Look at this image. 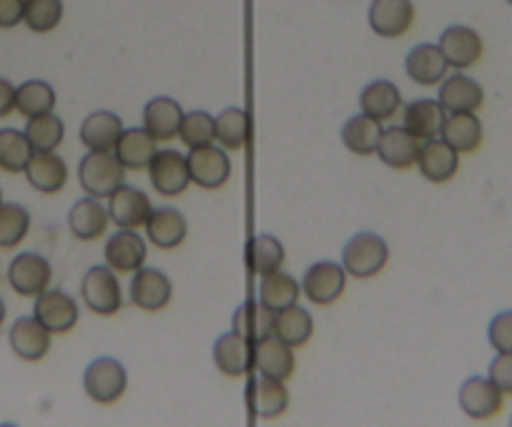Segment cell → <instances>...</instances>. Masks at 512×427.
<instances>
[{
    "label": "cell",
    "mask_w": 512,
    "mask_h": 427,
    "mask_svg": "<svg viewBox=\"0 0 512 427\" xmlns=\"http://www.w3.org/2000/svg\"><path fill=\"white\" fill-rule=\"evenodd\" d=\"M457 402H460V410L465 412L470 420L487 422L492 417H497L505 407V395L497 390L495 382L490 377H467L460 387V395H457Z\"/></svg>",
    "instance_id": "obj_6"
},
{
    "label": "cell",
    "mask_w": 512,
    "mask_h": 427,
    "mask_svg": "<svg viewBox=\"0 0 512 427\" xmlns=\"http://www.w3.org/2000/svg\"><path fill=\"white\" fill-rule=\"evenodd\" d=\"M347 289V269L337 262H317L304 272L302 294L317 307H329Z\"/></svg>",
    "instance_id": "obj_7"
},
{
    "label": "cell",
    "mask_w": 512,
    "mask_h": 427,
    "mask_svg": "<svg viewBox=\"0 0 512 427\" xmlns=\"http://www.w3.org/2000/svg\"><path fill=\"white\" fill-rule=\"evenodd\" d=\"M369 28L379 38H402L415 26V3L412 0H372Z\"/></svg>",
    "instance_id": "obj_13"
},
{
    "label": "cell",
    "mask_w": 512,
    "mask_h": 427,
    "mask_svg": "<svg viewBox=\"0 0 512 427\" xmlns=\"http://www.w3.org/2000/svg\"><path fill=\"white\" fill-rule=\"evenodd\" d=\"M23 11H26V0H0V28H16L23 23Z\"/></svg>",
    "instance_id": "obj_47"
},
{
    "label": "cell",
    "mask_w": 512,
    "mask_h": 427,
    "mask_svg": "<svg viewBox=\"0 0 512 427\" xmlns=\"http://www.w3.org/2000/svg\"><path fill=\"white\" fill-rule=\"evenodd\" d=\"M437 46H440L447 63H450V68H455V71H467V68L477 66L482 53H485V43H482L480 33L470 26L445 28Z\"/></svg>",
    "instance_id": "obj_16"
},
{
    "label": "cell",
    "mask_w": 512,
    "mask_h": 427,
    "mask_svg": "<svg viewBox=\"0 0 512 427\" xmlns=\"http://www.w3.org/2000/svg\"><path fill=\"white\" fill-rule=\"evenodd\" d=\"M359 111L377 119L379 124L395 119L402 111V91L397 88V83L377 78L359 93Z\"/></svg>",
    "instance_id": "obj_28"
},
{
    "label": "cell",
    "mask_w": 512,
    "mask_h": 427,
    "mask_svg": "<svg viewBox=\"0 0 512 427\" xmlns=\"http://www.w3.org/2000/svg\"><path fill=\"white\" fill-rule=\"evenodd\" d=\"M390 262V247L379 234L359 232L344 244L342 267L354 279H372Z\"/></svg>",
    "instance_id": "obj_2"
},
{
    "label": "cell",
    "mask_w": 512,
    "mask_h": 427,
    "mask_svg": "<svg viewBox=\"0 0 512 427\" xmlns=\"http://www.w3.org/2000/svg\"><path fill=\"white\" fill-rule=\"evenodd\" d=\"M445 119L447 111L437 98H417L402 106V126L420 141L440 139Z\"/></svg>",
    "instance_id": "obj_17"
},
{
    "label": "cell",
    "mask_w": 512,
    "mask_h": 427,
    "mask_svg": "<svg viewBox=\"0 0 512 427\" xmlns=\"http://www.w3.org/2000/svg\"><path fill=\"white\" fill-rule=\"evenodd\" d=\"M26 139L31 141L33 151H56L66 139V126L56 114L33 116L26 124Z\"/></svg>",
    "instance_id": "obj_42"
},
{
    "label": "cell",
    "mask_w": 512,
    "mask_h": 427,
    "mask_svg": "<svg viewBox=\"0 0 512 427\" xmlns=\"http://www.w3.org/2000/svg\"><path fill=\"white\" fill-rule=\"evenodd\" d=\"M181 121H184V109H181V103L176 98L156 96L144 106V129L156 141L176 139Z\"/></svg>",
    "instance_id": "obj_29"
},
{
    "label": "cell",
    "mask_w": 512,
    "mask_h": 427,
    "mask_svg": "<svg viewBox=\"0 0 512 427\" xmlns=\"http://www.w3.org/2000/svg\"><path fill=\"white\" fill-rule=\"evenodd\" d=\"M126 367L113 357H98L83 372V390L96 405H113L126 395Z\"/></svg>",
    "instance_id": "obj_4"
},
{
    "label": "cell",
    "mask_w": 512,
    "mask_h": 427,
    "mask_svg": "<svg viewBox=\"0 0 512 427\" xmlns=\"http://www.w3.org/2000/svg\"><path fill=\"white\" fill-rule=\"evenodd\" d=\"M0 204H3V191H0Z\"/></svg>",
    "instance_id": "obj_50"
},
{
    "label": "cell",
    "mask_w": 512,
    "mask_h": 427,
    "mask_svg": "<svg viewBox=\"0 0 512 427\" xmlns=\"http://www.w3.org/2000/svg\"><path fill=\"white\" fill-rule=\"evenodd\" d=\"M314 335V317L309 314V309L292 304L287 309H279L274 312V337L282 342H287L289 347H304Z\"/></svg>",
    "instance_id": "obj_33"
},
{
    "label": "cell",
    "mask_w": 512,
    "mask_h": 427,
    "mask_svg": "<svg viewBox=\"0 0 512 427\" xmlns=\"http://www.w3.org/2000/svg\"><path fill=\"white\" fill-rule=\"evenodd\" d=\"M289 390L282 380L274 377H259L254 385V410L262 420H277L287 412Z\"/></svg>",
    "instance_id": "obj_39"
},
{
    "label": "cell",
    "mask_w": 512,
    "mask_h": 427,
    "mask_svg": "<svg viewBox=\"0 0 512 427\" xmlns=\"http://www.w3.org/2000/svg\"><path fill=\"white\" fill-rule=\"evenodd\" d=\"M123 134V121L118 119L111 111H93L83 119L81 131V144L88 151H113L118 136Z\"/></svg>",
    "instance_id": "obj_31"
},
{
    "label": "cell",
    "mask_w": 512,
    "mask_h": 427,
    "mask_svg": "<svg viewBox=\"0 0 512 427\" xmlns=\"http://www.w3.org/2000/svg\"><path fill=\"white\" fill-rule=\"evenodd\" d=\"M128 294H131L134 307L156 314L171 304V297H174V282H171L169 274H164L161 269L146 267L144 264V267L134 272Z\"/></svg>",
    "instance_id": "obj_9"
},
{
    "label": "cell",
    "mask_w": 512,
    "mask_h": 427,
    "mask_svg": "<svg viewBox=\"0 0 512 427\" xmlns=\"http://www.w3.org/2000/svg\"><path fill=\"white\" fill-rule=\"evenodd\" d=\"M53 109H56V91L51 83L33 78L16 88V111L23 119L51 114Z\"/></svg>",
    "instance_id": "obj_37"
},
{
    "label": "cell",
    "mask_w": 512,
    "mask_h": 427,
    "mask_svg": "<svg viewBox=\"0 0 512 427\" xmlns=\"http://www.w3.org/2000/svg\"><path fill=\"white\" fill-rule=\"evenodd\" d=\"M191 171V184L199 189L216 191L231 179V159L224 146H201V149H189L186 154Z\"/></svg>",
    "instance_id": "obj_8"
},
{
    "label": "cell",
    "mask_w": 512,
    "mask_h": 427,
    "mask_svg": "<svg viewBox=\"0 0 512 427\" xmlns=\"http://www.w3.org/2000/svg\"><path fill=\"white\" fill-rule=\"evenodd\" d=\"M23 174L38 194H58L68 184V166L56 151H33Z\"/></svg>",
    "instance_id": "obj_26"
},
{
    "label": "cell",
    "mask_w": 512,
    "mask_h": 427,
    "mask_svg": "<svg viewBox=\"0 0 512 427\" xmlns=\"http://www.w3.org/2000/svg\"><path fill=\"white\" fill-rule=\"evenodd\" d=\"M78 184L93 199H108L126 184V169L113 151H88L78 164Z\"/></svg>",
    "instance_id": "obj_1"
},
{
    "label": "cell",
    "mask_w": 512,
    "mask_h": 427,
    "mask_svg": "<svg viewBox=\"0 0 512 427\" xmlns=\"http://www.w3.org/2000/svg\"><path fill=\"white\" fill-rule=\"evenodd\" d=\"M154 204H151L149 194L136 186H118L111 196H108V217L118 229H141L149 222Z\"/></svg>",
    "instance_id": "obj_12"
},
{
    "label": "cell",
    "mask_w": 512,
    "mask_h": 427,
    "mask_svg": "<svg viewBox=\"0 0 512 427\" xmlns=\"http://www.w3.org/2000/svg\"><path fill=\"white\" fill-rule=\"evenodd\" d=\"M231 332L244 337L251 345L267 340L274 335V312L267 304L249 299V302L236 307L234 317H231Z\"/></svg>",
    "instance_id": "obj_30"
},
{
    "label": "cell",
    "mask_w": 512,
    "mask_h": 427,
    "mask_svg": "<svg viewBox=\"0 0 512 427\" xmlns=\"http://www.w3.org/2000/svg\"><path fill=\"white\" fill-rule=\"evenodd\" d=\"M254 370L264 377H274V380H292L294 372H297V355H294V347L277 340L274 335L262 342H256Z\"/></svg>",
    "instance_id": "obj_20"
},
{
    "label": "cell",
    "mask_w": 512,
    "mask_h": 427,
    "mask_svg": "<svg viewBox=\"0 0 512 427\" xmlns=\"http://www.w3.org/2000/svg\"><path fill=\"white\" fill-rule=\"evenodd\" d=\"M33 156L31 141L26 131L0 129V171L6 174H23Z\"/></svg>",
    "instance_id": "obj_40"
},
{
    "label": "cell",
    "mask_w": 512,
    "mask_h": 427,
    "mask_svg": "<svg viewBox=\"0 0 512 427\" xmlns=\"http://www.w3.org/2000/svg\"><path fill=\"white\" fill-rule=\"evenodd\" d=\"M16 111V86L8 78H0V119Z\"/></svg>",
    "instance_id": "obj_48"
},
{
    "label": "cell",
    "mask_w": 512,
    "mask_h": 427,
    "mask_svg": "<svg viewBox=\"0 0 512 427\" xmlns=\"http://www.w3.org/2000/svg\"><path fill=\"white\" fill-rule=\"evenodd\" d=\"M53 267L43 254L23 252L8 267V284L21 297H38L51 287Z\"/></svg>",
    "instance_id": "obj_11"
},
{
    "label": "cell",
    "mask_w": 512,
    "mask_h": 427,
    "mask_svg": "<svg viewBox=\"0 0 512 427\" xmlns=\"http://www.w3.org/2000/svg\"><path fill=\"white\" fill-rule=\"evenodd\" d=\"M81 299L98 317H113L123 307V292L118 274L108 264H96L81 279Z\"/></svg>",
    "instance_id": "obj_3"
},
{
    "label": "cell",
    "mask_w": 512,
    "mask_h": 427,
    "mask_svg": "<svg viewBox=\"0 0 512 427\" xmlns=\"http://www.w3.org/2000/svg\"><path fill=\"white\" fill-rule=\"evenodd\" d=\"M108 224H111L108 206H103L101 199H93V196L78 199L68 214V229L78 242H96L108 232Z\"/></svg>",
    "instance_id": "obj_24"
},
{
    "label": "cell",
    "mask_w": 512,
    "mask_h": 427,
    "mask_svg": "<svg viewBox=\"0 0 512 427\" xmlns=\"http://www.w3.org/2000/svg\"><path fill=\"white\" fill-rule=\"evenodd\" d=\"M417 169L432 184H447L460 171V154L445 139L422 141Z\"/></svg>",
    "instance_id": "obj_21"
},
{
    "label": "cell",
    "mask_w": 512,
    "mask_h": 427,
    "mask_svg": "<svg viewBox=\"0 0 512 427\" xmlns=\"http://www.w3.org/2000/svg\"><path fill=\"white\" fill-rule=\"evenodd\" d=\"M189 234V222L174 206H159V209L151 211L149 222H146V237L154 244L156 249H164V252H171V249L181 247Z\"/></svg>",
    "instance_id": "obj_25"
},
{
    "label": "cell",
    "mask_w": 512,
    "mask_h": 427,
    "mask_svg": "<svg viewBox=\"0 0 512 427\" xmlns=\"http://www.w3.org/2000/svg\"><path fill=\"white\" fill-rule=\"evenodd\" d=\"M103 257L106 264L116 274H134L136 269H141L149 257V249L141 234H136V229H118L116 234H111L103 247Z\"/></svg>",
    "instance_id": "obj_14"
},
{
    "label": "cell",
    "mask_w": 512,
    "mask_h": 427,
    "mask_svg": "<svg viewBox=\"0 0 512 427\" xmlns=\"http://www.w3.org/2000/svg\"><path fill=\"white\" fill-rule=\"evenodd\" d=\"M405 71L417 86H437L447 78L450 71V63H447L445 53L440 51L437 43H420V46L412 48L405 58Z\"/></svg>",
    "instance_id": "obj_23"
},
{
    "label": "cell",
    "mask_w": 512,
    "mask_h": 427,
    "mask_svg": "<svg viewBox=\"0 0 512 427\" xmlns=\"http://www.w3.org/2000/svg\"><path fill=\"white\" fill-rule=\"evenodd\" d=\"M149 179L156 194L161 196H181L191 184L189 159L176 149L156 151L154 161L149 164Z\"/></svg>",
    "instance_id": "obj_10"
},
{
    "label": "cell",
    "mask_w": 512,
    "mask_h": 427,
    "mask_svg": "<svg viewBox=\"0 0 512 427\" xmlns=\"http://www.w3.org/2000/svg\"><path fill=\"white\" fill-rule=\"evenodd\" d=\"M299 297H302V282H297L292 274H284L279 269V272L259 277V302L267 304L272 312L299 304Z\"/></svg>",
    "instance_id": "obj_35"
},
{
    "label": "cell",
    "mask_w": 512,
    "mask_h": 427,
    "mask_svg": "<svg viewBox=\"0 0 512 427\" xmlns=\"http://www.w3.org/2000/svg\"><path fill=\"white\" fill-rule=\"evenodd\" d=\"M510 425H512V417H510Z\"/></svg>",
    "instance_id": "obj_52"
},
{
    "label": "cell",
    "mask_w": 512,
    "mask_h": 427,
    "mask_svg": "<svg viewBox=\"0 0 512 427\" xmlns=\"http://www.w3.org/2000/svg\"><path fill=\"white\" fill-rule=\"evenodd\" d=\"M457 154H477L485 139V129L477 114H447L442 136Z\"/></svg>",
    "instance_id": "obj_32"
},
{
    "label": "cell",
    "mask_w": 512,
    "mask_h": 427,
    "mask_svg": "<svg viewBox=\"0 0 512 427\" xmlns=\"http://www.w3.org/2000/svg\"><path fill=\"white\" fill-rule=\"evenodd\" d=\"M179 139L184 141L186 149H201V146H209L216 141V119L209 111H191L184 114L181 121Z\"/></svg>",
    "instance_id": "obj_43"
},
{
    "label": "cell",
    "mask_w": 512,
    "mask_h": 427,
    "mask_svg": "<svg viewBox=\"0 0 512 427\" xmlns=\"http://www.w3.org/2000/svg\"><path fill=\"white\" fill-rule=\"evenodd\" d=\"M156 151H159V141L141 126V129H123L118 136L113 154L121 161L126 171H149V164L154 161Z\"/></svg>",
    "instance_id": "obj_27"
},
{
    "label": "cell",
    "mask_w": 512,
    "mask_h": 427,
    "mask_svg": "<svg viewBox=\"0 0 512 427\" xmlns=\"http://www.w3.org/2000/svg\"><path fill=\"white\" fill-rule=\"evenodd\" d=\"M487 377L497 385V390L505 397H512V352H497L490 362Z\"/></svg>",
    "instance_id": "obj_46"
},
{
    "label": "cell",
    "mask_w": 512,
    "mask_h": 427,
    "mask_svg": "<svg viewBox=\"0 0 512 427\" xmlns=\"http://www.w3.org/2000/svg\"><path fill=\"white\" fill-rule=\"evenodd\" d=\"M487 342L495 352H512V309H505L490 319Z\"/></svg>",
    "instance_id": "obj_45"
},
{
    "label": "cell",
    "mask_w": 512,
    "mask_h": 427,
    "mask_svg": "<svg viewBox=\"0 0 512 427\" xmlns=\"http://www.w3.org/2000/svg\"><path fill=\"white\" fill-rule=\"evenodd\" d=\"M33 317H36L51 335H68V332L78 325L81 309H78V302L71 294L63 292V289L48 287L46 292L36 297Z\"/></svg>",
    "instance_id": "obj_5"
},
{
    "label": "cell",
    "mask_w": 512,
    "mask_h": 427,
    "mask_svg": "<svg viewBox=\"0 0 512 427\" xmlns=\"http://www.w3.org/2000/svg\"><path fill=\"white\" fill-rule=\"evenodd\" d=\"M6 314H8L6 302H3V297H0V327H3V322H6Z\"/></svg>",
    "instance_id": "obj_49"
},
{
    "label": "cell",
    "mask_w": 512,
    "mask_h": 427,
    "mask_svg": "<svg viewBox=\"0 0 512 427\" xmlns=\"http://www.w3.org/2000/svg\"><path fill=\"white\" fill-rule=\"evenodd\" d=\"M63 21V0H26L23 23L33 33H51Z\"/></svg>",
    "instance_id": "obj_44"
},
{
    "label": "cell",
    "mask_w": 512,
    "mask_h": 427,
    "mask_svg": "<svg viewBox=\"0 0 512 427\" xmlns=\"http://www.w3.org/2000/svg\"><path fill=\"white\" fill-rule=\"evenodd\" d=\"M422 141L415 139L405 126H390L379 136L377 156L384 166H390L395 171H407L417 166V156H420Z\"/></svg>",
    "instance_id": "obj_18"
},
{
    "label": "cell",
    "mask_w": 512,
    "mask_h": 427,
    "mask_svg": "<svg viewBox=\"0 0 512 427\" xmlns=\"http://www.w3.org/2000/svg\"><path fill=\"white\" fill-rule=\"evenodd\" d=\"M284 262H287L284 244L277 237H272V234H259L246 247V267H249V272L254 277L279 272L284 267Z\"/></svg>",
    "instance_id": "obj_34"
},
{
    "label": "cell",
    "mask_w": 512,
    "mask_h": 427,
    "mask_svg": "<svg viewBox=\"0 0 512 427\" xmlns=\"http://www.w3.org/2000/svg\"><path fill=\"white\" fill-rule=\"evenodd\" d=\"M437 101L445 106L447 114H477L485 103V88L467 73H447L440 83Z\"/></svg>",
    "instance_id": "obj_15"
},
{
    "label": "cell",
    "mask_w": 512,
    "mask_h": 427,
    "mask_svg": "<svg viewBox=\"0 0 512 427\" xmlns=\"http://www.w3.org/2000/svg\"><path fill=\"white\" fill-rule=\"evenodd\" d=\"M505 3H507V6H512V0H505Z\"/></svg>",
    "instance_id": "obj_51"
},
{
    "label": "cell",
    "mask_w": 512,
    "mask_h": 427,
    "mask_svg": "<svg viewBox=\"0 0 512 427\" xmlns=\"http://www.w3.org/2000/svg\"><path fill=\"white\" fill-rule=\"evenodd\" d=\"M382 131V124H379L377 119H372V116L359 111L357 116H352V119L342 126V144L347 146V151H352V154L372 156L377 154V144Z\"/></svg>",
    "instance_id": "obj_36"
},
{
    "label": "cell",
    "mask_w": 512,
    "mask_h": 427,
    "mask_svg": "<svg viewBox=\"0 0 512 427\" xmlns=\"http://www.w3.org/2000/svg\"><path fill=\"white\" fill-rule=\"evenodd\" d=\"M31 232V214L26 206L3 201L0 204V249H13Z\"/></svg>",
    "instance_id": "obj_41"
},
{
    "label": "cell",
    "mask_w": 512,
    "mask_h": 427,
    "mask_svg": "<svg viewBox=\"0 0 512 427\" xmlns=\"http://www.w3.org/2000/svg\"><path fill=\"white\" fill-rule=\"evenodd\" d=\"M214 365L224 377L239 380L254 370V345L236 332H226L214 342Z\"/></svg>",
    "instance_id": "obj_22"
},
{
    "label": "cell",
    "mask_w": 512,
    "mask_h": 427,
    "mask_svg": "<svg viewBox=\"0 0 512 427\" xmlns=\"http://www.w3.org/2000/svg\"><path fill=\"white\" fill-rule=\"evenodd\" d=\"M51 337V332L36 317L16 319L8 332L13 355L23 362H41L51 352Z\"/></svg>",
    "instance_id": "obj_19"
},
{
    "label": "cell",
    "mask_w": 512,
    "mask_h": 427,
    "mask_svg": "<svg viewBox=\"0 0 512 427\" xmlns=\"http://www.w3.org/2000/svg\"><path fill=\"white\" fill-rule=\"evenodd\" d=\"M251 121L249 114L239 106L224 109L216 116V144L224 146L226 151H241L249 141Z\"/></svg>",
    "instance_id": "obj_38"
}]
</instances>
